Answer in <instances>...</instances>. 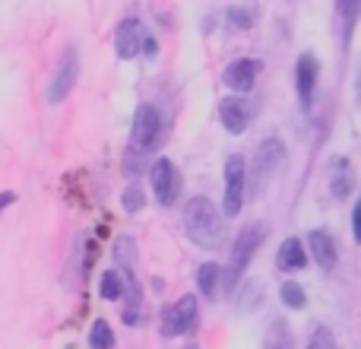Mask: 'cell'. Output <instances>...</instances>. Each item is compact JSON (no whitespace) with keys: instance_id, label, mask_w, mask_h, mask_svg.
<instances>
[{"instance_id":"obj_21","label":"cell","mask_w":361,"mask_h":349,"mask_svg":"<svg viewBox=\"0 0 361 349\" xmlns=\"http://www.w3.org/2000/svg\"><path fill=\"white\" fill-rule=\"evenodd\" d=\"M114 257H118V264H124V267H130V264L137 261V244H133L130 235H121L118 242H114Z\"/></svg>"},{"instance_id":"obj_23","label":"cell","mask_w":361,"mask_h":349,"mask_svg":"<svg viewBox=\"0 0 361 349\" xmlns=\"http://www.w3.org/2000/svg\"><path fill=\"white\" fill-rule=\"evenodd\" d=\"M305 349H336V340H333L330 327H317V331H314V337L307 340Z\"/></svg>"},{"instance_id":"obj_28","label":"cell","mask_w":361,"mask_h":349,"mask_svg":"<svg viewBox=\"0 0 361 349\" xmlns=\"http://www.w3.org/2000/svg\"><path fill=\"white\" fill-rule=\"evenodd\" d=\"M184 349H200V346H193V343H190V346H184Z\"/></svg>"},{"instance_id":"obj_24","label":"cell","mask_w":361,"mask_h":349,"mask_svg":"<svg viewBox=\"0 0 361 349\" xmlns=\"http://www.w3.org/2000/svg\"><path fill=\"white\" fill-rule=\"evenodd\" d=\"M143 203H146V194L140 191L137 184L127 187V191H124V210L127 213H140V210H143Z\"/></svg>"},{"instance_id":"obj_3","label":"cell","mask_w":361,"mask_h":349,"mask_svg":"<svg viewBox=\"0 0 361 349\" xmlns=\"http://www.w3.org/2000/svg\"><path fill=\"white\" fill-rule=\"evenodd\" d=\"M244 187H247V162L244 156L225 159V197H222V216H238L244 206Z\"/></svg>"},{"instance_id":"obj_4","label":"cell","mask_w":361,"mask_h":349,"mask_svg":"<svg viewBox=\"0 0 361 349\" xmlns=\"http://www.w3.org/2000/svg\"><path fill=\"white\" fill-rule=\"evenodd\" d=\"M263 238H267V229L260 223H250L238 232L235 248H231V264H228V280H238V276L247 270V264L254 261V254L260 251Z\"/></svg>"},{"instance_id":"obj_16","label":"cell","mask_w":361,"mask_h":349,"mask_svg":"<svg viewBox=\"0 0 361 349\" xmlns=\"http://www.w3.org/2000/svg\"><path fill=\"white\" fill-rule=\"evenodd\" d=\"M263 349H295V333L286 318L269 321V327L263 331Z\"/></svg>"},{"instance_id":"obj_5","label":"cell","mask_w":361,"mask_h":349,"mask_svg":"<svg viewBox=\"0 0 361 349\" xmlns=\"http://www.w3.org/2000/svg\"><path fill=\"white\" fill-rule=\"evenodd\" d=\"M282 162H286V143H282V140L269 137V140H263V143L257 146L254 169H250L257 191H263V187L269 184V178H273V174L279 172V165H282Z\"/></svg>"},{"instance_id":"obj_22","label":"cell","mask_w":361,"mask_h":349,"mask_svg":"<svg viewBox=\"0 0 361 349\" xmlns=\"http://www.w3.org/2000/svg\"><path fill=\"white\" fill-rule=\"evenodd\" d=\"M336 6H339V13H343V25H345V35H349L352 25H355V19H358L361 0H336Z\"/></svg>"},{"instance_id":"obj_10","label":"cell","mask_w":361,"mask_h":349,"mask_svg":"<svg viewBox=\"0 0 361 349\" xmlns=\"http://www.w3.org/2000/svg\"><path fill=\"white\" fill-rule=\"evenodd\" d=\"M143 38H146V32H143V23H140V19H133V16L121 19L118 32H114V48H118L121 61L137 57L140 48H143Z\"/></svg>"},{"instance_id":"obj_27","label":"cell","mask_w":361,"mask_h":349,"mask_svg":"<svg viewBox=\"0 0 361 349\" xmlns=\"http://www.w3.org/2000/svg\"><path fill=\"white\" fill-rule=\"evenodd\" d=\"M13 200H16V194L13 191H6V194H0V210H4V206H10Z\"/></svg>"},{"instance_id":"obj_8","label":"cell","mask_w":361,"mask_h":349,"mask_svg":"<svg viewBox=\"0 0 361 349\" xmlns=\"http://www.w3.org/2000/svg\"><path fill=\"white\" fill-rule=\"evenodd\" d=\"M76 80H80V57H76V48H67L61 57V64H57V70H54V80H51V86H48L51 105L67 99V95L73 93Z\"/></svg>"},{"instance_id":"obj_15","label":"cell","mask_w":361,"mask_h":349,"mask_svg":"<svg viewBox=\"0 0 361 349\" xmlns=\"http://www.w3.org/2000/svg\"><path fill=\"white\" fill-rule=\"evenodd\" d=\"M276 267H279L282 273H298V270H305L307 267L305 244H301L298 238H286V242L279 244V254H276Z\"/></svg>"},{"instance_id":"obj_14","label":"cell","mask_w":361,"mask_h":349,"mask_svg":"<svg viewBox=\"0 0 361 349\" xmlns=\"http://www.w3.org/2000/svg\"><path fill=\"white\" fill-rule=\"evenodd\" d=\"M219 121H222V127L228 134H244L250 124V112L247 105H244V99H222V105H219Z\"/></svg>"},{"instance_id":"obj_18","label":"cell","mask_w":361,"mask_h":349,"mask_svg":"<svg viewBox=\"0 0 361 349\" xmlns=\"http://www.w3.org/2000/svg\"><path fill=\"white\" fill-rule=\"evenodd\" d=\"M124 292H127L124 273H118V270H108V273H102V283H99V295H102V299H105V302H118Z\"/></svg>"},{"instance_id":"obj_1","label":"cell","mask_w":361,"mask_h":349,"mask_svg":"<svg viewBox=\"0 0 361 349\" xmlns=\"http://www.w3.org/2000/svg\"><path fill=\"white\" fill-rule=\"evenodd\" d=\"M184 232L193 244H200L206 251H216L225 242L222 210L206 197H190L184 206Z\"/></svg>"},{"instance_id":"obj_13","label":"cell","mask_w":361,"mask_h":349,"mask_svg":"<svg viewBox=\"0 0 361 349\" xmlns=\"http://www.w3.org/2000/svg\"><path fill=\"white\" fill-rule=\"evenodd\" d=\"M330 191L336 200H349L355 191V169L345 156H336L330 162Z\"/></svg>"},{"instance_id":"obj_25","label":"cell","mask_w":361,"mask_h":349,"mask_svg":"<svg viewBox=\"0 0 361 349\" xmlns=\"http://www.w3.org/2000/svg\"><path fill=\"white\" fill-rule=\"evenodd\" d=\"M250 19H254V16H250L247 10H238V6H235V10H228L231 29H250Z\"/></svg>"},{"instance_id":"obj_11","label":"cell","mask_w":361,"mask_h":349,"mask_svg":"<svg viewBox=\"0 0 361 349\" xmlns=\"http://www.w3.org/2000/svg\"><path fill=\"white\" fill-rule=\"evenodd\" d=\"M257 73H260V64L250 61V57H241V61H231L228 67H225L222 80H225V86H228L231 93L241 95V93H250V89H254Z\"/></svg>"},{"instance_id":"obj_20","label":"cell","mask_w":361,"mask_h":349,"mask_svg":"<svg viewBox=\"0 0 361 349\" xmlns=\"http://www.w3.org/2000/svg\"><path fill=\"white\" fill-rule=\"evenodd\" d=\"M89 346L92 349H111L114 346V331L108 321H95L92 331H89Z\"/></svg>"},{"instance_id":"obj_2","label":"cell","mask_w":361,"mask_h":349,"mask_svg":"<svg viewBox=\"0 0 361 349\" xmlns=\"http://www.w3.org/2000/svg\"><path fill=\"white\" fill-rule=\"evenodd\" d=\"M197 318H200V305H197V295H180L175 299L169 308L162 312V324H159V331H162L165 340H175V337H184V333H190L193 327H197Z\"/></svg>"},{"instance_id":"obj_26","label":"cell","mask_w":361,"mask_h":349,"mask_svg":"<svg viewBox=\"0 0 361 349\" xmlns=\"http://www.w3.org/2000/svg\"><path fill=\"white\" fill-rule=\"evenodd\" d=\"M352 235L361 238V206H355V210H352Z\"/></svg>"},{"instance_id":"obj_9","label":"cell","mask_w":361,"mask_h":349,"mask_svg":"<svg viewBox=\"0 0 361 349\" xmlns=\"http://www.w3.org/2000/svg\"><path fill=\"white\" fill-rule=\"evenodd\" d=\"M317 76H320V61L311 51H305V54L298 57V64H295V86H298L301 108H311L314 93H317Z\"/></svg>"},{"instance_id":"obj_6","label":"cell","mask_w":361,"mask_h":349,"mask_svg":"<svg viewBox=\"0 0 361 349\" xmlns=\"http://www.w3.org/2000/svg\"><path fill=\"white\" fill-rule=\"evenodd\" d=\"M149 181H152V194L162 206H175L178 203V194H180V172L171 159H156L149 172Z\"/></svg>"},{"instance_id":"obj_12","label":"cell","mask_w":361,"mask_h":349,"mask_svg":"<svg viewBox=\"0 0 361 349\" xmlns=\"http://www.w3.org/2000/svg\"><path fill=\"white\" fill-rule=\"evenodd\" d=\"M307 251H311V257L317 261L320 270H333L336 267V261H339L336 238H333L326 229H314L311 235H307Z\"/></svg>"},{"instance_id":"obj_17","label":"cell","mask_w":361,"mask_h":349,"mask_svg":"<svg viewBox=\"0 0 361 349\" xmlns=\"http://www.w3.org/2000/svg\"><path fill=\"white\" fill-rule=\"evenodd\" d=\"M219 286H222V267L216 261H206L197 267V289L203 299H216Z\"/></svg>"},{"instance_id":"obj_19","label":"cell","mask_w":361,"mask_h":349,"mask_svg":"<svg viewBox=\"0 0 361 349\" xmlns=\"http://www.w3.org/2000/svg\"><path fill=\"white\" fill-rule=\"evenodd\" d=\"M279 299H282V305H286V308H292V312H301V308L307 305V295H305V289H301L295 280H286V283H282V289H279Z\"/></svg>"},{"instance_id":"obj_7","label":"cell","mask_w":361,"mask_h":349,"mask_svg":"<svg viewBox=\"0 0 361 349\" xmlns=\"http://www.w3.org/2000/svg\"><path fill=\"white\" fill-rule=\"evenodd\" d=\"M159 134H162V114L152 105H140L133 112V124H130V143L140 153H146L149 146H156Z\"/></svg>"}]
</instances>
